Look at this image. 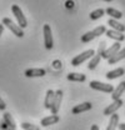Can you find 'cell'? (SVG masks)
Listing matches in <instances>:
<instances>
[{
    "mask_svg": "<svg viewBox=\"0 0 125 130\" xmlns=\"http://www.w3.org/2000/svg\"><path fill=\"white\" fill-rule=\"evenodd\" d=\"M1 24L5 25V26L13 32V34H15V36H18V38H23V36H24V30H23L19 25H16L11 19H9V18H4Z\"/></svg>",
    "mask_w": 125,
    "mask_h": 130,
    "instance_id": "cell-1",
    "label": "cell"
},
{
    "mask_svg": "<svg viewBox=\"0 0 125 130\" xmlns=\"http://www.w3.org/2000/svg\"><path fill=\"white\" fill-rule=\"evenodd\" d=\"M11 11H13V14L15 15V19H16V21H18V25H19L21 29L26 28V26H28V20H26L25 15L23 14L21 9L19 8V5H15V4L11 5Z\"/></svg>",
    "mask_w": 125,
    "mask_h": 130,
    "instance_id": "cell-2",
    "label": "cell"
},
{
    "mask_svg": "<svg viewBox=\"0 0 125 130\" xmlns=\"http://www.w3.org/2000/svg\"><path fill=\"white\" fill-rule=\"evenodd\" d=\"M94 55H95V51H94L93 49H89V50H86V51H84V53L76 55V56L71 60V65H73V66H79V65L83 64L84 61H86L88 59L93 58Z\"/></svg>",
    "mask_w": 125,
    "mask_h": 130,
    "instance_id": "cell-3",
    "label": "cell"
},
{
    "mask_svg": "<svg viewBox=\"0 0 125 130\" xmlns=\"http://www.w3.org/2000/svg\"><path fill=\"white\" fill-rule=\"evenodd\" d=\"M90 88L94 89V90H98V91H103V93H113L114 91V86L113 85L96 80L90 81Z\"/></svg>",
    "mask_w": 125,
    "mask_h": 130,
    "instance_id": "cell-4",
    "label": "cell"
},
{
    "mask_svg": "<svg viewBox=\"0 0 125 130\" xmlns=\"http://www.w3.org/2000/svg\"><path fill=\"white\" fill-rule=\"evenodd\" d=\"M43 31H44V45H45V49L50 50V49H53V46H54V40H53V35H51V28H50V25L45 24Z\"/></svg>",
    "mask_w": 125,
    "mask_h": 130,
    "instance_id": "cell-5",
    "label": "cell"
},
{
    "mask_svg": "<svg viewBox=\"0 0 125 130\" xmlns=\"http://www.w3.org/2000/svg\"><path fill=\"white\" fill-rule=\"evenodd\" d=\"M61 101H63V90H56L55 91V96H54V100H53V104H51V113L54 115H56L59 109H60V105H61Z\"/></svg>",
    "mask_w": 125,
    "mask_h": 130,
    "instance_id": "cell-6",
    "label": "cell"
},
{
    "mask_svg": "<svg viewBox=\"0 0 125 130\" xmlns=\"http://www.w3.org/2000/svg\"><path fill=\"white\" fill-rule=\"evenodd\" d=\"M24 74L26 78H41L46 74V71L45 69H41V68H31V69L25 70Z\"/></svg>",
    "mask_w": 125,
    "mask_h": 130,
    "instance_id": "cell-7",
    "label": "cell"
},
{
    "mask_svg": "<svg viewBox=\"0 0 125 130\" xmlns=\"http://www.w3.org/2000/svg\"><path fill=\"white\" fill-rule=\"evenodd\" d=\"M119 50H120V43H119V41H116V43H114L111 46H109L108 49H105V51L103 53L101 58H104V59L109 60L110 58H111L113 55H115Z\"/></svg>",
    "mask_w": 125,
    "mask_h": 130,
    "instance_id": "cell-8",
    "label": "cell"
},
{
    "mask_svg": "<svg viewBox=\"0 0 125 130\" xmlns=\"http://www.w3.org/2000/svg\"><path fill=\"white\" fill-rule=\"evenodd\" d=\"M121 105H123V100H121V99L114 100V101L110 104L109 106H106V108L104 109V115H106V116L113 115L114 113H116V110H118V109H119Z\"/></svg>",
    "mask_w": 125,
    "mask_h": 130,
    "instance_id": "cell-9",
    "label": "cell"
},
{
    "mask_svg": "<svg viewBox=\"0 0 125 130\" xmlns=\"http://www.w3.org/2000/svg\"><path fill=\"white\" fill-rule=\"evenodd\" d=\"M93 108V105H91V103H81V104H79V105H75L74 108H73V110H71V113L73 114H80V113H84V111H88V110H90Z\"/></svg>",
    "mask_w": 125,
    "mask_h": 130,
    "instance_id": "cell-10",
    "label": "cell"
},
{
    "mask_svg": "<svg viewBox=\"0 0 125 130\" xmlns=\"http://www.w3.org/2000/svg\"><path fill=\"white\" fill-rule=\"evenodd\" d=\"M105 34H106V36H108L109 39H114V40H116V41H119V43L123 41V40H125V35L123 34V32L116 31V30H113V29L106 30Z\"/></svg>",
    "mask_w": 125,
    "mask_h": 130,
    "instance_id": "cell-11",
    "label": "cell"
},
{
    "mask_svg": "<svg viewBox=\"0 0 125 130\" xmlns=\"http://www.w3.org/2000/svg\"><path fill=\"white\" fill-rule=\"evenodd\" d=\"M108 25L111 26L113 30H116V31H120V32L125 31V25L121 24V23H119L116 19H113V18L109 19V20H108Z\"/></svg>",
    "mask_w": 125,
    "mask_h": 130,
    "instance_id": "cell-12",
    "label": "cell"
},
{
    "mask_svg": "<svg viewBox=\"0 0 125 130\" xmlns=\"http://www.w3.org/2000/svg\"><path fill=\"white\" fill-rule=\"evenodd\" d=\"M124 91H125V81H121V83L114 89V91L111 93L113 100H118V99H120V96L123 95Z\"/></svg>",
    "mask_w": 125,
    "mask_h": 130,
    "instance_id": "cell-13",
    "label": "cell"
},
{
    "mask_svg": "<svg viewBox=\"0 0 125 130\" xmlns=\"http://www.w3.org/2000/svg\"><path fill=\"white\" fill-rule=\"evenodd\" d=\"M60 119H59V116L58 115H49L46 118H44V119H41V125L43 126H49V125H54V124H56L58 121H59Z\"/></svg>",
    "mask_w": 125,
    "mask_h": 130,
    "instance_id": "cell-14",
    "label": "cell"
},
{
    "mask_svg": "<svg viewBox=\"0 0 125 130\" xmlns=\"http://www.w3.org/2000/svg\"><path fill=\"white\" fill-rule=\"evenodd\" d=\"M124 74H125L124 68H118V69H114V70H111V71H108V73H106V78H108L109 80H113V79H116V78H119V76H121V75H124Z\"/></svg>",
    "mask_w": 125,
    "mask_h": 130,
    "instance_id": "cell-15",
    "label": "cell"
},
{
    "mask_svg": "<svg viewBox=\"0 0 125 130\" xmlns=\"http://www.w3.org/2000/svg\"><path fill=\"white\" fill-rule=\"evenodd\" d=\"M123 59H125V48L120 49L115 55H113V56L110 58L108 61H109L110 65H113V64H115V63H119V61H120V60H123Z\"/></svg>",
    "mask_w": 125,
    "mask_h": 130,
    "instance_id": "cell-16",
    "label": "cell"
},
{
    "mask_svg": "<svg viewBox=\"0 0 125 130\" xmlns=\"http://www.w3.org/2000/svg\"><path fill=\"white\" fill-rule=\"evenodd\" d=\"M54 96H55V91L51 90V89H49L46 91V95H45V100H44V106H45V109H50V108H51Z\"/></svg>",
    "mask_w": 125,
    "mask_h": 130,
    "instance_id": "cell-17",
    "label": "cell"
},
{
    "mask_svg": "<svg viewBox=\"0 0 125 130\" xmlns=\"http://www.w3.org/2000/svg\"><path fill=\"white\" fill-rule=\"evenodd\" d=\"M68 80L70 81H78V83H83V81L86 80V76L84 74H80V73H70L68 74Z\"/></svg>",
    "mask_w": 125,
    "mask_h": 130,
    "instance_id": "cell-18",
    "label": "cell"
},
{
    "mask_svg": "<svg viewBox=\"0 0 125 130\" xmlns=\"http://www.w3.org/2000/svg\"><path fill=\"white\" fill-rule=\"evenodd\" d=\"M118 125H119V115L116 113H114L111 115V118H110L109 125H108L106 130H116Z\"/></svg>",
    "mask_w": 125,
    "mask_h": 130,
    "instance_id": "cell-19",
    "label": "cell"
},
{
    "mask_svg": "<svg viewBox=\"0 0 125 130\" xmlns=\"http://www.w3.org/2000/svg\"><path fill=\"white\" fill-rule=\"evenodd\" d=\"M4 123H5L9 128H11L13 130H16L15 120L13 119V116H11L10 113H4Z\"/></svg>",
    "mask_w": 125,
    "mask_h": 130,
    "instance_id": "cell-20",
    "label": "cell"
},
{
    "mask_svg": "<svg viewBox=\"0 0 125 130\" xmlns=\"http://www.w3.org/2000/svg\"><path fill=\"white\" fill-rule=\"evenodd\" d=\"M100 60H101V55L100 54H96V55H94L93 58L90 59V61H89V65H88V69L89 70H94L99 63H100Z\"/></svg>",
    "mask_w": 125,
    "mask_h": 130,
    "instance_id": "cell-21",
    "label": "cell"
},
{
    "mask_svg": "<svg viewBox=\"0 0 125 130\" xmlns=\"http://www.w3.org/2000/svg\"><path fill=\"white\" fill-rule=\"evenodd\" d=\"M105 13L109 16H111L113 19H120V18H123V13L119 11V10H116V9H114V8H108L105 10Z\"/></svg>",
    "mask_w": 125,
    "mask_h": 130,
    "instance_id": "cell-22",
    "label": "cell"
},
{
    "mask_svg": "<svg viewBox=\"0 0 125 130\" xmlns=\"http://www.w3.org/2000/svg\"><path fill=\"white\" fill-rule=\"evenodd\" d=\"M104 14H105V10H104V9H96V10H94V11L90 13V19H91V20L100 19Z\"/></svg>",
    "mask_w": 125,
    "mask_h": 130,
    "instance_id": "cell-23",
    "label": "cell"
},
{
    "mask_svg": "<svg viewBox=\"0 0 125 130\" xmlns=\"http://www.w3.org/2000/svg\"><path fill=\"white\" fill-rule=\"evenodd\" d=\"M96 36H95V34H94V31L91 30V31H88L85 32L83 36H81V41L83 43H89V41H91L93 39H95Z\"/></svg>",
    "mask_w": 125,
    "mask_h": 130,
    "instance_id": "cell-24",
    "label": "cell"
},
{
    "mask_svg": "<svg viewBox=\"0 0 125 130\" xmlns=\"http://www.w3.org/2000/svg\"><path fill=\"white\" fill-rule=\"evenodd\" d=\"M21 129L23 130H40V128L36 126V125L29 124V123H23L21 124Z\"/></svg>",
    "mask_w": 125,
    "mask_h": 130,
    "instance_id": "cell-25",
    "label": "cell"
},
{
    "mask_svg": "<svg viewBox=\"0 0 125 130\" xmlns=\"http://www.w3.org/2000/svg\"><path fill=\"white\" fill-rule=\"evenodd\" d=\"M93 31H94V34H95V36H100V35L105 34L106 29H105V26H104V25H100V26H96Z\"/></svg>",
    "mask_w": 125,
    "mask_h": 130,
    "instance_id": "cell-26",
    "label": "cell"
},
{
    "mask_svg": "<svg viewBox=\"0 0 125 130\" xmlns=\"http://www.w3.org/2000/svg\"><path fill=\"white\" fill-rule=\"evenodd\" d=\"M105 43L103 41V43H100V46H99V50H98V54H100V55H103V53L105 51Z\"/></svg>",
    "mask_w": 125,
    "mask_h": 130,
    "instance_id": "cell-27",
    "label": "cell"
},
{
    "mask_svg": "<svg viewBox=\"0 0 125 130\" xmlns=\"http://www.w3.org/2000/svg\"><path fill=\"white\" fill-rule=\"evenodd\" d=\"M5 108H6V104H5V101L0 98V110H5Z\"/></svg>",
    "mask_w": 125,
    "mask_h": 130,
    "instance_id": "cell-28",
    "label": "cell"
},
{
    "mask_svg": "<svg viewBox=\"0 0 125 130\" xmlns=\"http://www.w3.org/2000/svg\"><path fill=\"white\" fill-rule=\"evenodd\" d=\"M118 126H119V130H125V123H121V124H119Z\"/></svg>",
    "mask_w": 125,
    "mask_h": 130,
    "instance_id": "cell-29",
    "label": "cell"
},
{
    "mask_svg": "<svg viewBox=\"0 0 125 130\" xmlns=\"http://www.w3.org/2000/svg\"><path fill=\"white\" fill-rule=\"evenodd\" d=\"M90 130H99V126L94 124V125H91V129H90Z\"/></svg>",
    "mask_w": 125,
    "mask_h": 130,
    "instance_id": "cell-30",
    "label": "cell"
},
{
    "mask_svg": "<svg viewBox=\"0 0 125 130\" xmlns=\"http://www.w3.org/2000/svg\"><path fill=\"white\" fill-rule=\"evenodd\" d=\"M3 31H4V25H3V24H0V35L3 34Z\"/></svg>",
    "mask_w": 125,
    "mask_h": 130,
    "instance_id": "cell-31",
    "label": "cell"
},
{
    "mask_svg": "<svg viewBox=\"0 0 125 130\" xmlns=\"http://www.w3.org/2000/svg\"><path fill=\"white\" fill-rule=\"evenodd\" d=\"M104 1H113V0H104Z\"/></svg>",
    "mask_w": 125,
    "mask_h": 130,
    "instance_id": "cell-32",
    "label": "cell"
}]
</instances>
